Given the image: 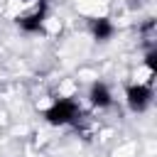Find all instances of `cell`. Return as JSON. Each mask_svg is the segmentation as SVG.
Returning a JSON list of instances; mask_svg holds the SVG:
<instances>
[{
    "instance_id": "2",
    "label": "cell",
    "mask_w": 157,
    "mask_h": 157,
    "mask_svg": "<svg viewBox=\"0 0 157 157\" xmlns=\"http://www.w3.org/2000/svg\"><path fill=\"white\" fill-rule=\"evenodd\" d=\"M125 98H128V105L132 113H142L152 103V88L147 83H132V86H128Z\"/></svg>"
},
{
    "instance_id": "5",
    "label": "cell",
    "mask_w": 157,
    "mask_h": 157,
    "mask_svg": "<svg viewBox=\"0 0 157 157\" xmlns=\"http://www.w3.org/2000/svg\"><path fill=\"white\" fill-rule=\"evenodd\" d=\"M91 32H93V37L98 39V42H105V39H110L113 37V22L108 20V17H98V20H93L91 22Z\"/></svg>"
},
{
    "instance_id": "3",
    "label": "cell",
    "mask_w": 157,
    "mask_h": 157,
    "mask_svg": "<svg viewBox=\"0 0 157 157\" xmlns=\"http://www.w3.org/2000/svg\"><path fill=\"white\" fill-rule=\"evenodd\" d=\"M44 17H47V2L42 0L39 7H37V12H32V15H27V17H20L17 25H20V29H25V32H42Z\"/></svg>"
},
{
    "instance_id": "4",
    "label": "cell",
    "mask_w": 157,
    "mask_h": 157,
    "mask_svg": "<svg viewBox=\"0 0 157 157\" xmlns=\"http://www.w3.org/2000/svg\"><path fill=\"white\" fill-rule=\"evenodd\" d=\"M88 98H91V105H96V108H108V105L113 103L110 88H108L103 81H96V83L91 86V93H88Z\"/></svg>"
},
{
    "instance_id": "1",
    "label": "cell",
    "mask_w": 157,
    "mask_h": 157,
    "mask_svg": "<svg viewBox=\"0 0 157 157\" xmlns=\"http://www.w3.org/2000/svg\"><path fill=\"white\" fill-rule=\"evenodd\" d=\"M78 115H81V108L74 98H59L44 110V118H47L49 125H69Z\"/></svg>"
},
{
    "instance_id": "6",
    "label": "cell",
    "mask_w": 157,
    "mask_h": 157,
    "mask_svg": "<svg viewBox=\"0 0 157 157\" xmlns=\"http://www.w3.org/2000/svg\"><path fill=\"white\" fill-rule=\"evenodd\" d=\"M145 64H147V69H150V71H157V49H150V52H147Z\"/></svg>"
}]
</instances>
